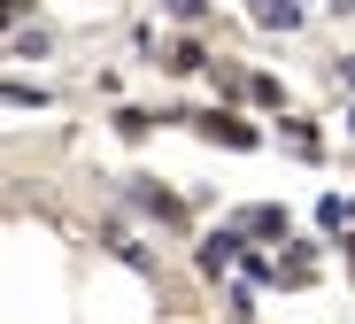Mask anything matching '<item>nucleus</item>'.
Returning a JSON list of instances; mask_svg holds the SVG:
<instances>
[{
    "label": "nucleus",
    "instance_id": "1",
    "mask_svg": "<svg viewBox=\"0 0 355 324\" xmlns=\"http://www.w3.org/2000/svg\"><path fill=\"white\" fill-rule=\"evenodd\" d=\"M8 54H16V62H31V54H46V31H24V24H16V31H8Z\"/></svg>",
    "mask_w": 355,
    "mask_h": 324
},
{
    "label": "nucleus",
    "instance_id": "2",
    "mask_svg": "<svg viewBox=\"0 0 355 324\" xmlns=\"http://www.w3.org/2000/svg\"><path fill=\"white\" fill-rule=\"evenodd\" d=\"M201 132H216V139H232V147H255V132H248V123H232V116H209Z\"/></svg>",
    "mask_w": 355,
    "mask_h": 324
},
{
    "label": "nucleus",
    "instance_id": "3",
    "mask_svg": "<svg viewBox=\"0 0 355 324\" xmlns=\"http://www.w3.org/2000/svg\"><path fill=\"white\" fill-rule=\"evenodd\" d=\"M332 8H355V0H332Z\"/></svg>",
    "mask_w": 355,
    "mask_h": 324
}]
</instances>
